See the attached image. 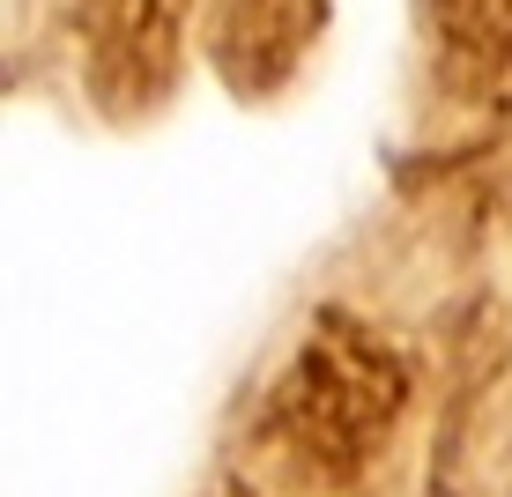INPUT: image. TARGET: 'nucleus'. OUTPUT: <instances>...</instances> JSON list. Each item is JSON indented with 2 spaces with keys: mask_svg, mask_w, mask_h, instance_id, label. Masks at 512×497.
Instances as JSON below:
<instances>
[{
  "mask_svg": "<svg viewBox=\"0 0 512 497\" xmlns=\"http://www.w3.org/2000/svg\"><path fill=\"white\" fill-rule=\"evenodd\" d=\"M423 60L438 97L490 104L512 82V0H423Z\"/></svg>",
  "mask_w": 512,
  "mask_h": 497,
  "instance_id": "obj_4",
  "label": "nucleus"
},
{
  "mask_svg": "<svg viewBox=\"0 0 512 497\" xmlns=\"http://www.w3.org/2000/svg\"><path fill=\"white\" fill-rule=\"evenodd\" d=\"M334 0H208V67L238 104H268L312 67Z\"/></svg>",
  "mask_w": 512,
  "mask_h": 497,
  "instance_id": "obj_3",
  "label": "nucleus"
},
{
  "mask_svg": "<svg viewBox=\"0 0 512 497\" xmlns=\"http://www.w3.org/2000/svg\"><path fill=\"white\" fill-rule=\"evenodd\" d=\"M201 0H75L82 90L112 119H149L186 75Z\"/></svg>",
  "mask_w": 512,
  "mask_h": 497,
  "instance_id": "obj_2",
  "label": "nucleus"
},
{
  "mask_svg": "<svg viewBox=\"0 0 512 497\" xmlns=\"http://www.w3.org/2000/svg\"><path fill=\"white\" fill-rule=\"evenodd\" d=\"M401 357L357 319H320L260 401V453L297 490H349L401 423Z\"/></svg>",
  "mask_w": 512,
  "mask_h": 497,
  "instance_id": "obj_1",
  "label": "nucleus"
}]
</instances>
